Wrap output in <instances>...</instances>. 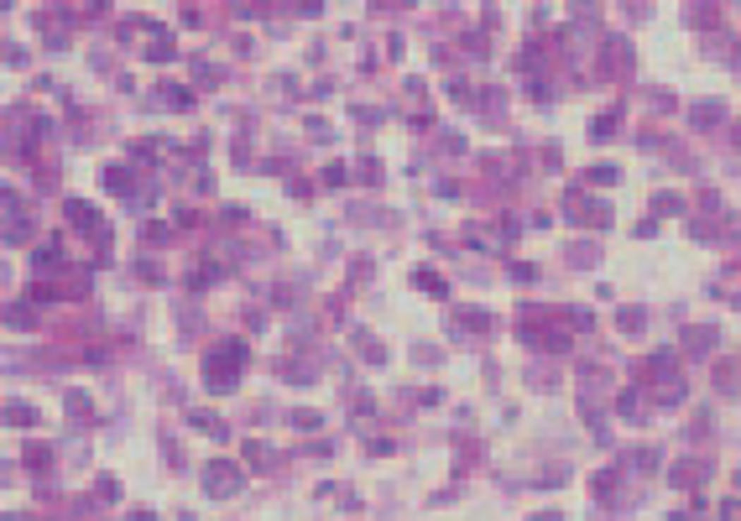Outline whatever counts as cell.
Here are the masks:
<instances>
[{"label": "cell", "mask_w": 741, "mask_h": 521, "mask_svg": "<svg viewBox=\"0 0 741 521\" xmlns=\"http://www.w3.org/2000/svg\"><path fill=\"white\" fill-rule=\"evenodd\" d=\"M204 479H209V496H235V485H241V470H235V464H209Z\"/></svg>", "instance_id": "7a4b0ae2"}, {"label": "cell", "mask_w": 741, "mask_h": 521, "mask_svg": "<svg viewBox=\"0 0 741 521\" xmlns=\"http://www.w3.org/2000/svg\"><path fill=\"white\" fill-rule=\"evenodd\" d=\"M684 344H689V350H710V344H716V329H689Z\"/></svg>", "instance_id": "277c9868"}, {"label": "cell", "mask_w": 741, "mask_h": 521, "mask_svg": "<svg viewBox=\"0 0 741 521\" xmlns=\"http://www.w3.org/2000/svg\"><path fill=\"white\" fill-rule=\"evenodd\" d=\"M621 329H627V333H642V308H621Z\"/></svg>", "instance_id": "5b68a950"}, {"label": "cell", "mask_w": 741, "mask_h": 521, "mask_svg": "<svg viewBox=\"0 0 741 521\" xmlns=\"http://www.w3.org/2000/svg\"><path fill=\"white\" fill-rule=\"evenodd\" d=\"M230 370H246L241 344H219V350L209 355V386H230Z\"/></svg>", "instance_id": "6da1fadb"}, {"label": "cell", "mask_w": 741, "mask_h": 521, "mask_svg": "<svg viewBox=\"0 0 741 521\" xmlns=\"http://www.w3.org/2000/svg\"><path fill=\"white\" fill-rule=\"evenodd\" d=\"M653 209H658V214H679V198L663 193V198H653Z\"/></svg>", "instance_id": "52a82bcc"}, {"label": "cell", "mask_w": 741, "mask_h": 521, "mask_svg": "<svg viewBox=\"0 0 741 521\" xmlns=\"http://www.w3.org/2000/svg\"><path fill=\"white\" fill-rule=\"evenodd\" d=\"M136 521H157V516H136Z\"/></svg>", "instance_id": "9c48e42d"}, {"label": "cell", "mask_w": 741, "mask_h": 521, "mask_svg": "<svg viewBox=\"0 0 741 521\" xmlns=\"http://www.w3.org/2000/svg\"><path fill=\"white\" fill-rule=\"evenodd\" d=\"M68 219H78V224H95V209H89V204H68Z\"/></svg>", "instance_id": "8992f818"}, {"label": "cell", "mask_w": 741, "mask_h": 521, "mask_svg": "<svg viewBox=\"0 0 741 521\" xmlns=\"http://www.w3.org/2000/svg\"><path fill=\"white\" fill-rule=\"evenodd\" d=\"M725 110H721V99H705V104H694V125H716Z\"/></svg>", "instance_id": "3957f363"}, {"label": "cell", "mask_w": 741, "mask_h": 521, "mask_svg": "<svg viewBox=\"0 0 741 521\" xmlns=\"http://www.w3.org/2000/svg\"><path fill=\"white\" fill-rule=\"evenodd\" d=\"M538 521H559V516H538Z\"/></svg>", "instance_id": "ba28073f"}]
</instances>
